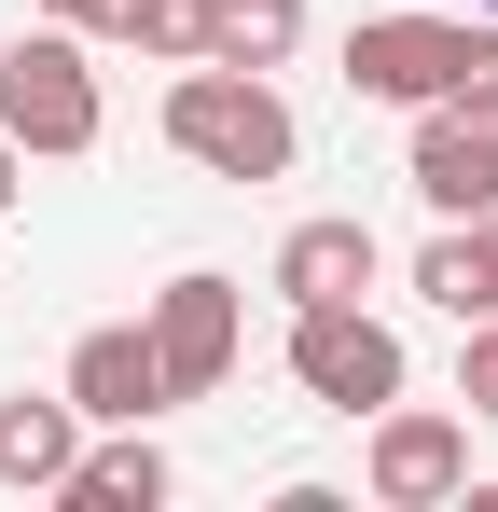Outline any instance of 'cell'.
I'll use <instances>...</instances> for the list:
<instances>
[{"mask_svg":"<svg viewBox=\"0 0 498 512\" xmlns=\"http://www.w3.org/2000/svg\"><path fill=\"white\" fill-rule=\"evenodd\" d=\"M0 139H28V167H70L111 139V97H97V56H83V28H14L0 42Z\"/></svg>","mask_w":498,"mask_h":512,"instance_id":"cell-3","label":"cell"},{"mask_svg":"<svg viewBox=\"0 0 498 512\" xmlns=\"http://www.w3.org/2000/svg\"><path fill=\"white\" fill-rule=\"evenodd\" d=\"M360 485L388 512H443L471 499V416H443V402H388L374 443H360Z\"/></svg>","mask_w":498,"mask_h":512,"instance_id":"cell-6","label":"cell"},{"mask_svg":"<svg viewBox=\"0 0 498 512\" xmlns=\"http://www.w3.org/2000/svg\"><path fill=\"white\" fill-rule=\"evenodd\" d=\"M346 84L429 111V97H498V14H360L346 28Z\"/></svg>","mask_w":498,"mask_h":512,"instance_id":"cell-2","label":"cell"},{"mask_svg":"<svg viewBox=\"0 0 498 512\" xmlns=\"http://www.w3.org/2000/svg\"><path fill=\"white\" fill-rule=\"evenodd\" d=\"M457 416L498 429V319H471V346H457Z\"/></svg>","mask_w":498,"mask_h":512,"instance_id":"cell-15","label":"cell"},{"mask_svg":"<svg viewBox=\"0 0 498 512\" xmlns=\"http://www.w3.org/2000/svg\"><path fill=\"white\" fill-rule=\"evenodd\" d=\"M139 319H153V360H166V402H208V388L236 374V333H249V291H236V277H222V263H180V277H166V291H153V305H139Z\"/></svg>","mask_w":498,"mask_h":512,"instance_id":"cell-5","label":"cell"},{"mask_svg":"<svg viewBox=\"0 0 498 512\" xmlns=\"http://www.w3.org/2000/svg\"><path fill=\"white\" fill-rule=\"evenodd\" d=\"M415 291H429V305H443L457 333H471V319H498V263L471 250V222H443V236L415 250Z\"/></svg>","mask_w":498,"mask_h":512,"instance_id":"cell-13","label":"cell"},{"mask_svg":"<svg viewBox=\"0 0 498 512\" xmlns=\"http://www.w3.org/2000/svg\"><path fill=\"white\" fill-rule=\"evenodd\" d=\"M42 14H56V28H83V42L111 28V0H42Z\"/></svg>","mask_w":498,"mask_h":512,"instance_id":"cell-17","label":"cell"},{"mask_svg":"<svg viewBox=\"0 0 498 512\" xmlns=\"http://www.w3.org/2000/svg\"><path fill=\"white\" fill-rule=\"evenodd\" d=\"M208 56L222 70H291L305 56V0H208Z\"/></svg>","mask_w":498,"mask_h":512,"instance_id":"cell-12","label":"cell"},{"mask_svg":"<svg viewBox=\"0 0 498 512\" xmlns=\"http://www.w3.org/2000/svg\"><path fill=\"white\" fill-rule=\"evenodd\" d=\"M28 208V139H0V222Z\"/></svg>","mask_w":498,"mask_h":512,"instance_id":"cell-16","label":"cell"},{"mask_svg":"<svg viewBox=\"0 0 498 512\" xmlns=\"http://www.w3.org/2000/svg\"><path fill=\"white\" fill-rule=\"evenodd\" d=\"M374 222H360V208H319V222H291V236H277V277H263V291H277V305H360V291H374Z\"/></svg>","mask_w":498,"mask_h":512,"instance_id":"cell-9","label":"cell"},{"mask_svg":"<svg viewBox=\"0 0 498 512\" xmlns=\"http://www.w3.org/2000/svg\"><path fill=\"white\" fill-rule=\"evenodd\" d=\"M153 125H166V153L208 167V180H291V153H305V125H291L277 70H222V56H180Z\"/></svg>","mask_w":498,"mask_h":512,"instance_id":"cell-1","label":"cell"},{"mask_svg":"<svg viewBox=\"0 0 498 512\" xmlns=\"http://www.w3.org/2000/svg\"><path fill=\"white\" fill-rule=\"evenodd\" d=\"M291 388L319 402V416H388L415 388V360H402V333L374 319V305H291Z\"/></svg>","mask_w":498,"mask_h":512,"instance_id":"cell-4","label":"cell"},{"mask_svg":"<svg viewBox=\"0 0 498 512\" xmlns=\"http://www.w3.org/2000/svg\"><path fill=\"white\" fill-rule=\"evenodd\" d=\"M402 180H415V208H429V222L498 208V97H429V111H415Z\"/></svg>","mask_w":498,"mask_h":512,"instance_id":"cell-7","label":"cell"},{"mask_svg":"<svg viewBox=\"0 0 498 512\" xmlns=\"http://www.w3.org/2000/svg\"><path fill=\"white\" fill-rule=\"evenodd\" d=\"M485 14H498V0H485Z\"/></svg>","mask_w":498,"mask_h":512,"instance_id":"cell-19","label":"cell"},{"mask_svg":"<svg viewBox=\"0 0 498 512\" xmlns=\"http://www.w3.org/2000/svg\"><path fill=\"white\" fill-rule=\"evenodd\" d=\"M97 42H139L153 70H180V56H208V0H111Z\"/></svg>","mask_w":498,"mask_h":512,"instance_id":"cell-14","label":"cell"},{"mask_svg":"<svg viewBox=\"0 0 498 512\" xmlns=\"http://www.w3.org/2000/svg\"><path fill=\"white\" fill-rule=\"evenodd\" d=\"M83 402V429H153L166 416V360H153V319H97L70 346V374H56Z\"/></svg>","mask_w":498,"mask_h":512,"instance_id":"cell-8","label":"cell"},{"mask_svg":"<svg viewBox=\"0 0 498 512\" xmlns=\"http://www.w3.org/2000/svg\"><path fill=\"white\" fill-rule=\"evenodd\" d=\"M166 499H180V471L153 429H83L70 485H56V512H166Z\"/></svg>","mask_w":498,"mask_h":512,"instance_id":"cell-10","label":"cell"},{"mask_svg":"<svg viewBox=\"0 0 498 512\" xmlns=\"http://www.w3.org/2000/svg\"><path fill=\"white\" fill-rule=\"evenodd\" d=\"M70 457H83V402L70 388H42V402L14 388V402H0V485H14V499H56Z\"/></svg>","mask_w":498,"mask_h":512,"instance_id":"cell-11","label":"cell"},{"mask_svg":"<svg viewBox=\"0 0 498 512\" xmlns=\"http://www.w3.org/2000/svg\"><path fill=\"white\" fill-rule=\"evenodd\" d=\"M471 250H485V263H498V208H471Z\"/></svg>","mask_w":498,"mask_h":512,"instance_id":"cell-18","label":"cell"}]
</instances>
